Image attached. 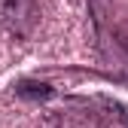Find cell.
Segmentation results:
<instances>
[{"label": "cell", "mask_w": 128, "mask_h": 128, "mask_svg": "<svg viewBox=\"0 0 128 128\" xmlns=\"http://www.w3.org/2000/svg\"><path fill=\"white\" fill-rule=\"evenodd\" d=\"M52 128H128V104L113 94H67Z\"/></svg>", "instance_id": "6da1fadb"}, {"label": "cell", "mask_w": 128, "mask_h": 128, "mask_svg": "<svg viewBox=\"0 0 128 128\" xmlns=\"http://www.w3.org/2000/svg\"><path fill=\"white\" fill-rule=\"evenodd\" d=\"M40 18V0H0V30L12 40H30Z\"/></svg>", "instance_id": "7a4b0ae2"}, {"label": "cell", "mask_w": 128, "mask_h": 128, "mask_svg": "<svg viewBox=\"0 0 128 128\" xmlns=\"http://www.w3.org/2000/svg\"><path fill=\"white\" fill-rule=\"evenodd\" d=\"M12 92H15V98H24V101H49L52 94H55V88L49 86V82H40L37 76H24V79H18V82L12 86Z\"/></svg>", "instance_id": "3957f363"}]
</instances>
